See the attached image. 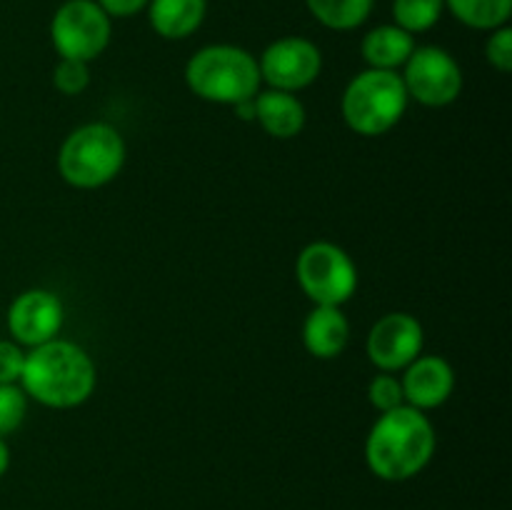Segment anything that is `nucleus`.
Wrapping results in <instances>:
<instances>
[{"instance_id": "1", "label": "nucleus", "mask_w": 512, "mask_h": 510, "mask_svg": "<svg viewBox=\"0 0 512 510\" xmlns=\"http://www.w3.org/2000/svg\"><path fill=\"white\" fill-rule=\"evenodd\" d=\"M435 428L413 405L385 410L365 438V463L385 483H405L423 473L435 455Z\"/></svg>"}, {"instance_id": "2", "label": "nucleus", "mask_w": 512, "mask_h": 510, "mask_svg": "<svg viewBox=\"0 0 512 510\" xmlns=\"http://www.w3.org/2000/svg\"><path fill=\"white\" fill-rule=\"evenodd\" d=\"M20 383L35 403L68 410L93 395L98 373L93 358L78 343L53 338L25 353Z\"/></svg>"}, {"instance_id": "3", "label": "nucleus", "mask_w": 512, "mask_h": 510, "mask_svg": "<svg viewBox=\"0 0 512 510\" xmlns=\"http://www.w3.org/2000/svg\"><path fill=\"white\" fill-rule=\"evenodd\" d=\"M185 83L198 98L218 105H238L260 90L258 60L240 45L215 43L200 48L185 65Z\"/></svg>"}, {"instance_id": "4", "label": "nucleus", "mask_w": 512, "mask_h": 510, "mask_svg": "<svg viewBox=\"0 0 512 510\" xmlns=\"http://www.w3.org/2000/svg\"><path fill=\"white\" fill-rule=\"evenodd\" d=\"M125 138L110 123H85L63 140L58 170L73 188H103L125 165Z\"/></svg>"}, {"instance_id": "5", "label": "nucleus", "mask_w": 512, "mask_h": 510, "mask_svg": "<svg viewBox=\"0 0 512 510\" xmlns=\"http://www.w3.org/2000/svg\"><path fill=\"white\" fill-rule=\"evenodd\" d=\"M408 103V90L395 70L368 68L348 83L340 100V113L353 133L375 138L403 120Z\"/></svg>"}, {"instance_id": "6", "label": "nucleus", "mask_w": 512, "mask_h": 510, "mask_svg": "<svg viewBox=\"0 0 512 510\" xmlns=\"http://www.w3.org/2000/svg\"><path fill=\"white\" fill-rule=\"evenodd\" d=\"M300 290L315 305H343L358 290V268L340 245L315 240L305 245L295 263Z\"/></svg>"}, {"instance_id": "7", "label": "nucleus", "mask_w": 512, "mask_h": 510, "mask_svg": "<svg viewBox=\"0 0 512 510\" xmlns=\"http://www.w3.org/2000/svg\"><path fill=\"white\" fill-rule=\"evenodd\" d=\"M113 38V18L95 0H65L50 20V40L60 58L90 63Z\"/></svg>"}, {"instance_id": "8", "label": "nucleus", "mask_w": 512, "mask_h": 510, "mask_svg": "<svg viewBox=\"0 0 512 510\" xmlns=\"http://www.w3.org/2000/svg\"><path fill=\"white\" fill-rule=\"evenodd\" d=\"M403 68L405 73L400 78L408 90V98L428 108H445L455 103L463 90V70L458 60L438 45L415 48Z\"/></svg>"}, {"instance_id": "9", "label": "nucleus", "mask_w": 512, "mask_h": 510, "mask_svg": "<svg viewBox=\"0 0 512 510\" xmlns=\"http://www.w3.org/2000/svg\"><path fill=\"white\" fill-rule=\"evenodd\" d=\"M260 80L273 90H285V93H298L318 80L323 70V53L318 45L300 35H285V38L273 40L263 50L258 60Z\"/></svg>"}, {"instance_id": "10", "label": "nucleus", "mask_w": 512, "mask_h": 510, "mask_svg": "<svg viewBox=\"0 0 512 510\" xmlns=\"http://www.w3.org/2000/svg\"><path fill=\"white\" fill-rule=\"evenodd\" d=\"M423 325L410 313H388L370 328L365 353L380 373L405 370L423 353Z\"/></svg>"}, {"instance_id": "11", "label": "nucleus", "mask_w": 512, "mask_h": 510, "mask_svg": "<svg viewBox=\"0 0 512 510\" xmlns=\"http://www.w3.org/2000/svg\"><path fill=\"white\" fill-rule=\"evenodd\" d=\"M63 300L45 288H30L20 293L8 308V330L20 345H38L58 338L63 328Z\"/></svg>"}, {"instance_id": "12", "label": "nucleus", "mask_w": 512, "mask_h": 510, "mask_svg": "<svg viewBox=\"0 0 512 510\" xmlns=\"http://www.w3.org/2000/svg\"><path fill=\"white\" fill-rule=\"evenodd\" d=\"M405 405L418 410L440 408L455 390V370L440 355H418L400 378Z\"/></svg>"}, {"instance_id": "13", "label": "nucleus", "mask_w": 512, "mask_h": 510, "mask_svg": "<svg viewBox=\"0 0 512 510\" xmlns=\"http://www.w3.org/2000/svg\"><path fill=\"white\" fill-rule=\"evenodd\" d=\"M350 323L338 305H315L303 323V345L313 358L333 360L348 348Z\"/></svg>"}, {"instance_id": "14", "label": "nucleus", "mask_w": 512, "mask_h": 510, "mask_svg": "<svg viewBox=\"0 0 512 510\" xmlns=\"http://www.w3.org/2000/svg\"><path fill=\"white\" fill-rule=\"evenodd\" d=\"M255 120L270 138L290 140L303 133L308 115L298 95L270 88L255 95Z\"/></svg>"}, {"instance_id": "15", "label": "nucleus", "mask_w": 512, "mask_h": 510, "mask_svg": "<svg viewBox=\"0 0 512 510\" xmlns=\"http://www.w3.org/2000/svg\"><path fill=\"white\" fill-rule=\"evenodd\" d=\"M150 28L165 40H185L203 25L208 0H150Z\"/></svg>"}, {"instance_id": "16", "label": "nucleus", "mask_w": 512, "mask_h": 510, "mask_svg": "<svg viewBox=\"0 0 512 510\" xmlns=\"http://www.w3.org/2000/svg\"><path fill=\"white\" fill-rule=\"evenodd\" d=\"M415 48H418L415 35L398 28L395 23L378 25V28L368 30L363 43H360L363 60L368 63V68L375 70H398L400 65L408 63Z\"/></svg>"}, {"instance_id": "17", "label": "nucleus", "mask_w": 512, "mask_h": 510, "mask_svg": "<svg viewBox=\"0 0 512 510\" xmlns=\"http://www.w3.org/2000/svg\"><path fill=\"white\" fill-rule=\"evenodd\" d=\"M310 15L330 30H355L370 18L375 0H305Z\"/></svg>"}, {"instance_id": "18", "label": "nucleus", "mask_w": 512, "mask_h": 510, "mask_svg": "<svg viewBox=\"0 0 512 510\" xmlns=\"http://www.w3.org/2000/svg\"><path fill=\"white\" fill-rule=\"evenodd\" d=\"M445 8L473 30H495L508 25L512 0H445Z\"/></svg>"}, {"instance_id": "19", "label": "nucleus", "mask_w": 512, "mask_h": 510, "mask_svg": "<svg viewBox=\"0 0 512 510\" xmlns=\"http://www.w3.org/2000/svg\"><path fill=\"white\" fill-rule=\"evenodd\" d=\"M445 13V0H393L395 25L410 35L428 33L440 23Z\"/></svg>"}, {"instance_id": "20", "label": "nucleus", "mask_w": 512, "mask_h": 510, "mask_svg": "<svg viewBox=\"0 0 512 510\" xmlns=\"http://www.w3.org/2000/svg\"><path fill=\"white\" fill-rule=\"evenodd\" d=\"M28 415V395L15 383L0 385V438L15 433Z\"/></svg>"}, {"instance_id": "21", "label": "nucleus", "mask_w": 512, "mask_h": 510, "mask_svg": "<svg viewBox=\"0 0 512 510\" xmlns=\"http://www.w3.org/2000/svg\"><path fill=\"white\" fill-rule=\"evenodd\" d=\"M53 85L63 95H80L90 85V68L83 60L60 58L53 70Z\"/></svg>"}, {"instance_id": "22", "label": "nucleus", "mask_w": 512, "mask_h": 510, "mask_svg": "<svg viewBox=\"0 0 512 510\" xmlns=\"http://www.w3.org/2000/svg\"><path fill=\"white\" fill-rule=\"evenodd\" d=\"M368 400L373 403V408L380 410V413L405 405L403 385H400V378H395L393 373L375 375V378L370 380V385H368Z\"/></svg>"}, {"instance_id": "23", "label": "nucleus", "mask_w": 512, "mask_h": 510, "mask_svg": "<svg viewBox=\"0 0 512 510\" xmlns=\"http://www.w3.org/2000/svg\"><path fill=\"white\" fill-rule=\"evenodd\" d=\"M485 60L493 65L498 73H510L512 70V28L503 25V28L490 30V38L485 40Z\"/></svg>"}, {"instance_id": "24", "label": "nucleus", "mask_w": 512, "mask_h": 510, "mask_svg": "<svg viewBox=\"0 0 512 510\" xmlns=\"http://www.w3.org/2000/svg\"><path fill=\"white\" fill-rule=\"evenodd\" d=\"M25 353L13 340H0V385L18 383L23 375Z\"/></svg>"}, {"instance_id": "25", "label": "nucleus", "mask_w": 512, "mask_h": 510, "mask_svg": "<svg viewBox=\"0 0 512 510\" xmlns=\"http://www.w3.org/2000/svg\"><path fill=\"white\" fill-rule=\"evenodd\" d=\"M110 18H130L148 8L150 0H95Z\"/></svg>"}, {"instance_id": "26", "label": "nucleus", "mask_w": 512, "mask_h": 510, "mask_svg": "<svg viewBox=\"0 0 512 510\" xmlns=\"http://www.w3.org/2000/svg\"><path fill=\"white\" fill-rule=\"evenodd\" d=\"M233 108H235V113H238L243 120H255V98L243 100V103L233 105Z\"/></svg>"}, {"instance_id": "27", "label": "nucleus", "mask_w": 512, "mask_h": 510, "mask_svg": "<svg viewBox=\"0 0 512 510\" xmlns=\"http://www.w3.org/2000/svg\"><path fill=\"white\" fill-rule=\"evenodd\" d=\"M8 468H10V448H8V443L0 438V478L8 473Z\"/></svg>"}]
</instances>
